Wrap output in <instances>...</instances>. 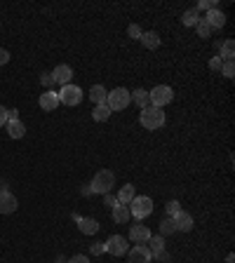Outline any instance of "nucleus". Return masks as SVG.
<instances>
[{
	"label": "nucleus",
	"mask_w": 235,
	"mask_h": 263,
	"mask_svg": "<svg viewBox=\"0 0 235 263\" xmlns=\"http://www.w3.org/2000/svg\"><path fill=\"white\" fill-rule=\"evenodd\" d=\"M111 217L115 223H127L129 219H132V214H129V207L127 205H115L111 209Z\"/></svg>",
	"instance_id": "18"
},
{
	"label": "nucleus",
	"mask_w": 235,
	"mask_h": 263,
	"mask_svg": "<svg viewBox=\"0 0 235 263\" xmlns=\"http://www.w3.org/2000/svg\"><path fill=\"white\" fill-rule=\"evenodd\" d=\"M134 186H132V183H125L123 188H120V193L115 195L118 198V205H129V202H132V200H134Z\"/></svg>",
	"instance_id": "20"
},
{
	"label": "nucleus",
	"mask_w": 235,
	"mask_h": 263,
	"mask_svg": "<svg viewBox=\"0 0 235 263\" xmlns=\"http://www.w3.org/2000/svg\"><path fill=\"white\" fill-rule=\"evenodd\" d=\"M221 73H223V78H233V76H235V66H233V61H223Z\"/></svg>",
	"instance_id": "30"
},
{
	"label": "nucleus",
	"mask_w": 235,
	"mask_h": 263,
	"mask_svg": "<svg viewBox=\"0 0 235 263\" xmlns=\"http://www.w3.org/2000/svg\"><path fill=\"white\" fill-rule=\"evenodd\" d=\"M172 223H174L176 230H183V233H191V230H193V217H191L188 211H183V209L172 217Z\"/></svg>",
	"instance_id": "13"
},
{
	"label": "nucleus",
	"mask_w": 235,
	"mask_h": 263,
	"mask_svg": "<svg viewBox=\"0 0 235 263\" xmlns=\"http://www.w3.org/2000/svg\"><path fill=\"white\" fill-rule=\"evenodd\" d=\"M10 120H19V111H17V108H14V111H7V123H10Z\"/></svg>",
	"instance_id": "39"
},
{
	"label": "nucleus",
	"mask_w": 235,
	"mask_h": 263,
	"mask_svg": "<svg viewBox=\"0 0 235 263\" xmlns=\"http://www.w3.org/2000/svg\"><path fill=\"white\" fill-rule=\"evenodd\" d=\"M172 233H176V228H174V223H172V219H170V217L162 219V221H160V235H162V237H167V235H172Z\"/></svg>",
	"instance_id": "26"
},
{
	"label": "nucleus",
	"mask_w": 235,
	"mask_h": 263,
	"mask_svg": "<svg viewBox=\"0 0 235 263\" xmlns=\"http://www.w3.org/2000/svg\"><path fill=\"white\" fill-rule=\"evenodd\" d=\"M233 57H235V42L233 40L221 42L219 45V59L221 61H233Z\"/></svg>",
	"instance_id": "21"
},
{
	"label": "nucleus",
	"mask_w": 235,
	"mask_h": 263,
	"mask_svg": "<svg viewBox=\"0 0 235 263\" xmlns=\"http://www.w3.org/2000/svg\"><path fill=\"white\" fill-rule=\"evenodd\" d=\"M127 35L132 38V40H141V35H144V31H141L139 23H129V26H127Z\"/></svg>",
	"instance_id": "29"
},
{
	"label": "nucleus",
	"mask_w": 235,
	"mask_h": 263,
	"mask_svg": "<svg viewBox=\"0 0 235 263\" xmlns=\"http://www.w3.org/2000/svg\"><path fill=\"white\" fill-rule=\"evenodd\" d=\"M226 263H235V256H233V254H228V256H226Z\"/></svg>",
	"instance_id": "40"
},
{
	"label": "nucleus",
	"mask_w": 235,
	"mask_h": 263,
	"mask_svg": "<svg viewBox=\"0 0 235 263\" xmlns=\"http://www.w3.org/2000/svg\"><path fill=\"white\" fill-rule=\"evenodd\" d=\"M132 101L139 106L141 111L151 106V99H148V92H146V89H134V92H132Z\"/></svg>",
	"instance_id": "23"
},
{
	"label": "nucleus",
	"mask_w": 235,
	"mask_h": 263,
	"mask_svg": "<svg viewBox=\"0 0 235 263\" xmlns=\"http://www.w3.org/2000/svg\"><path fill=\"white\" fill-rule=\"evenodd\" d=\"M10 61V52H7L5 47H0V66H5Z\"/></svg>",
	"instance_id": "36"
},
{
	"label": "nucleus",
	"mask_w": 235,
	"mask_h": 263,
	"mask_svg": "<svg viewBox=\"0 0 235 263\" xmlns=\"http://www.w3.org/2000/svg\"><path fill=\"white\" fill-rule=\"evenodd\" d=\"M111 113H113V111H111V108H108L106 104H99V106H94L92 117L97 120V123H106V120L111 117Z\"/></svg>",
	"instance_id": "24"
},
{
	"label": "nucleus",
	"mask_w": 235,
	"mask_h": 263,
	"mask_svg": "<svg viewBox=\"0 0 235 263\" xmlns=\"http://www.w3.org/2000/svg\"><path fill=\"white\" fill-rule=\"evenodd\" d=\"M165 211H167V217H174V214H179L181 211V205H179V200H170L167 205H165Z\"/></svg>",
	"instance_id": "28"
},
{
	"label": "nucleus",
	"mask_w": 235,
	"mask_h": 263,
	"mask_svg": "<svg viewBox=\"0 0 235 263\" xmlns=\"http://www.w3.org/2000/svg\"><path fill=\"white\" fill-rule=\"evenodd\" d=\"M106 97H108V89H106L104 85H92V87H89V99L94 101V106L106 104Z\"/></svg>",
	"instance_id": "17"
},
{
	"label": "nucleus",
	"mask_w": 235,
	"mask_h": 263,
	"mask_svg": "<svg viewBox=\"0 0 235 263\" xmlns=\"http://www.w3.org/2000/svg\"><path fill=\"white\" fill-rule=\"evenodd\" d=\"M221 66H223V61H221L219 57H212V59H209V70L219 73V70H221Z\"/></svg>",
	"instance_id": "33"
},
{
	"label": "nucleus",
	"mask_w": 235,
	"mask_h": 263,
	"mask_svg": "<svg viewBox=\"0 0 235 263\" xmlns=\"http://www.w3.org/2000/svg\"><path fill=\"white\" fill-rule=\"evenodd\" d=\"M3 125H7V108L5 106H0V127Z\"/></svg>",
	"instance_id": "38"
},
{
	"label": "nucleus",
	"mask_w": 235,
	"mask_h": 263,
	"mask_svg": "<svg viewBox=\"0 0 235 263\" xmlns=\"http://www.w3.org/2000/svg\"><path fill=\"white\" fill-rule=\"evenodd\" d=\"M52 76H54V82H59V85L64 87V85H70V78H73V68H70L68 64H59L57 68L52 70Z\"/></svg>",
	"instance_id": "14"
},
{
	"label": "nucleus",
	"mask_w": 235,
	"mask_h": 263,
	"mask_svg": "<svg viewBox=\"0 0 235 263\" xmlns=\"http://www.w3.org/2000/svg\"><path fill=\"white\" fill-rule=\"evenodd\" d=\"M129 263H151L153 261V254L146 245H134L132 249L127 252Z\"/></svg>",
	"instance_id": "8"
},
{
	"label": "nucleus",
	"mask_w": 235,
	"mask_h": 263,
	"mask_svg": "<svg viewBox=\"0 0 235 263\" xmlns=\"http://www.w3.org/2000/svg\"><path fill=\"white\" fill-rule=\"evenodd\" d=\"M129 104H132V92H127L125 87L111 89L108 97H106V106H108L111 111H125Z\"/></svg>",
	"instance_id": "4"
},
{
	"label": "nucleus",
	"mask_w": 235,
	"mask_h": 263,
	"mask_svg": "<svg viewBox=\"0 0 235 263\" xmlns=\"http://www.w3.org/2000/svg\"><path fill=\"white\" fill-rule=\"evenodd\" d=\"M113 186H115V174H113L111 170H99L94 174L89 190H92V193H99V195H106V193H111Z\"/></svg>",
	"instance_id": "2"
},
{
	"label": "nucleus",
	"mask_w": 235,
	"mask_h": 263,
	"mask_svg": "<svg viewBox=\"0 0 235 263\" xmlns=\"http://www.w3.org/2000/svg\"><path fill=\"white\" fill-rule=\"evenodd\" d=\"M139 123H141V127H146L148 132H155V129L165 127V123H167L165 108H153V106L144 108V111L139 113Z\"/></svg>",
	"instance_id": "1"
},
{
	"label": "nucleus",
	"mask_w": 235,
	"mask_h": 263,
	"mask_svg": "<svg viewBox=\"0 0 235 263\" xmlns=\"http://www.w3.org/2000/svg\"><path fill=\"white\" fill-rule=\"evenodd\" d=\"M40 82L45 85L47 89H52V85H57V82H54V76H52V73H42V76H40Z\"/></svg>",
	"instance_id": "31"
},
{
	"label": "nucleus",
	"mask_w": 235,
	"mask_h": 263,
	"mask_svg": "<svg viewBox=\"0 0 235 263\" xmlns=\"http://www.w3.org/2000/svg\"><path fill=\"white\" fill-rule=\"evenodd\" d=\"M214 7H217V3H214V0H200V3H198V7H195V10H207V12H209V10H214Z\"/></svg>",
	"instance_id": "32"
},
{
	"label": "nucleus",
	"mask_w": 235,
	"mask_h": 263,
	"mask_svg": "<svg viewBox=\"0 0 235 263\" xmlns=\"http://www.w3.org/2000/svg\"><path fill=\"white\" fill-rule=\"evenodd\" d=\"M73 221L78 223L80 233H85V235H94L99 230V221H97V219H82V217H78V214H73Z\"/></svg>",
	"instance_id": "15"
},
{
	"label": "nucleus",
	"mask_w": 235,
	"mask_h": 263,
	"mask_svg": "<svg viewBox=\"0 0 235 263\" xmlns=\"http://www.w3.org/2000/svg\"><path fill=\"white\" fill-rule=\"evenodd\" d=\"M151 228L148 226H144V223H136V226H132L129 228V240L134 242V245H146L148 240H151Z\"/></svg>",
	"instance_id": "10"
},
{
	"label": "nucleus",
	"mask_w": 235,
	"mask_h": 263,
	"mask_svg": "<svg viewBox=\"0 0 235 263\" xmlns=\"http://www.w3.org/2000/svg\"><path fill=\"white\" fill-rule=\"evenodd\" d=\"M104 205H106V207H111V209H113V207L118 205V198H115L113 193H106V195H104Z\"/></svg>",
	"instance_id": "34"
},
{
	"label": "nucleus",
	"mask_w": 235,
	"mask_h": 263,
	"mask_svg": "<svg viewBox=\"0 0 235 263\" xmlns=\"http://www.w3.org/2000/svg\"><path fill=\"white\" fill-rule=\"evenodd\" d=\"M195 31H198V35H200V38H209V35H212L209 23H207L205 19H200V21L195 23Z\"/></svg>",
	"instance_id": "27"
},
{
	"label": "nucleus",
	"mask_w": 235,
	"mask_h": 263,
	"mask_svg": "<svg viewBox=\"0 0 235 263\" xmlns=\"http://www.w3.org/2000/svg\"><path fill=\"white\" fill-rule=\"evenodd\" d=\"M148 99H151L153 108H165V106L174 99V89H172L170 85H158V87H153L151 92H148Z\"/></svg>",
	"instance_id": "5"
},
{
	"label": "nucleus",
	"mask_w": 235,
	"mask_h": 263,
	"mask_svg": "<svg viewBox=\"0 0 235 263\" xmlns=\"http://www.w3.org/2000/svg\"><path fill=\"white\" fill-rule=\"evenodd\" d=\"M38 104H40V108H42V111L52 113L54 108H57V106H59V94L54 92V89H45V92L40 94V99H38Z\"/></svg>",
	"instance_id": "12"
},
{
	"label": "nucleus",
	"mask_w": 235,
	"mask_h": 263,
	"mask_svg": "<svg viewBox=\"0 0 235 263\" xmlns=\"http://www.w3.org/2000/svg\"><path fill=\"white\" fill-rule=\"evenodd\" d=\"M59 263H68V261H66V258H59Z\"/></svg>",
	"instance_id": "41"
},
{
	"label": "nucleus",
	"mask_w": 235,
	"mask_h": 263,
	"mask_svg": "<svg viewBox=\"0 0 235 263\" xmlns=\"http://www.w3.org/2000/svg\"><path fill=\"white\" fill-rule=\"evenodd\" d=\"M127 207H129L132 219H139V221H144L146 217L153 214V200L148 198V195H134V200H132Z\"/></svg>",
	"instance_id": "3"
},
{
	"label": "nucleus",
	"mask_w": 235,
	"mask_h": 263,
	"mask_svg": "<svg viewBox=\"0 0 235 263\" xmlns=\"http://www.w3.org/2000/svg\"><path fill=\"white\" fill-rule=\"evenodd\" d=\"M104 252H108L111 256H125L127 254V237L123 235H111L104 242Z\"/></svg>",
	"instance_id": "7"
},
{
	"label": "nucleus",
	"mask_w": 235,
	"mask_h": 263,
	"mask_svg": "<svg viewBox=\"0 0 235 263\" xmlns=\"http://www.w3.org/2000/svg\"><path fill=\"white\" fill-rule=\"evenodd\" d=\"M200 19H202V17H200V12L195 10V7H191V10H186L181 14V23H183V26H195Z\"/></svg>",
	"instance_id": "25"
},
{
	"label": "nucleus",
	"mask_w": 235,
	"mask_h": 263,
	"mask_svg": "<svg viewBox=\"0 0 235 263\" xmlns=\"http://www.w3.org/2000/svg\"><path fill=\"white\" fill-rule=\"evenodd\" d=\"M92 254H94V256L104 254V242H94V245H92Z\"/></svg>",
	"instance_id": "37"
},
{
	"label": "nucleus",
	"mask_w": 235,
	"mask_h": 263,
	"mask_svg": "<svg viewBox=\"0 0 235 263\" xmlns=\"http://www.w3.org/2000/svg\"><path fill=\"white\" fill-rule=\"evenodd\" d=\"M5 127H7V134H10L12 139H21V136L26 134V125H24L21 120H10Z\"/></svg>",
	"instance_id": "19"
},
{
	"label": "nucleus",
	"mask_w": 235,
	"mask_h": 263,
	"mask_svg": "<svg viewBox=\"0 0 235 263\" xmlns=\"http://www.w3.org/2000/svg\"><path fill=\"white\" fill-rule=\"evenodd\" d=\"M19 209V200L14 198V193L10 190H0V214H14Z\"/></svg>",
	"instance_id": "9"
},
{
	"label": "nucleus",
	"mask_w": 235,
	"mask_h": 263,
	"mask_svg": "<svg viewBox=\"0 0 235 263\" xmlns=\"http://www.w3.org/2000/svg\"><path fill=\"white\" fill-rule=\"evenodd\" d=\"M205 21L209 23V29H212V31H214V29H223V23H226V14H223V12L219 10V7H214V10L207 12Z\"/></svg>",
	"instance_id": "16"
},
{
	"label": "nucleus",
	"mask_w": 235,
	"mask_h": 263,
	"mask_svg": "<svg viewBox=\"0 0 235 263\" xmlns=\"http://www.w3.org/2000/svg\"><path fill=\"white\" fill-rule=\"evenodd\" d=\"M57 94H59V104H64V106H78L82 101V97H85L78 85H64Z\"/></svg>",
	"instance_id": "6"
},
{
	"label": "nucleus",
	"mask_w": 235,
	"mask_h": 263,
	"mask_svg": "<svg viewBox=\"0 0 235 263\" xmlns=\"http://www.w3.org/2000/svg\"><path fill=\"white\" fill-rule=\"evenodd\" d=\"M68 263H89V256H85V254H76V256H70Z\"/></svg>",
	"instance_id": "35"
},
{
	"label": "nucleus",
	"mask_w": 235,
	"mask_h": 263,
	"mask_svg": "<svg viewBox=\"0 0 235 263\" xmlns=\"http://www.w3.org/2000/svg\"><path fill=\"white\" fill-rule=\"evenodd\" d=\"M148 245V249H151V254L155 258H158V261H167V252H165V237L162 235H151V240L146 242Z\"/></svg>",
	"instance_id": "11"
},
{
	"label": "nucleus",
	"mask_w": 235,
	"mask_h": 263,
	"mask_svg": "<svg viewBox=\"0 0 235 263\" xmlns=\"http://www.w3.org/2000/svg\"><path fill=\"white\" fill-rule=\"evenodd\" d=\"M141 42H144L146 50H158L160 47V35L155 33V31H146V33L141 35Z\"/></svg>",
	"instance_id": "22"
}]
</instances>
